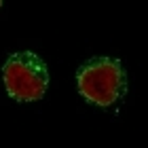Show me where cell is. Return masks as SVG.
<instances>
[{
  "mask_svg": "<svg viewBox=\"0 0 148 148\" xmlns=\"http://www.w3.org/2000/svg\"><path fill=\"white\" fill-rule=\"evenodd\" d=\"M0 6H2V0H0Z\"/></svg>",
  "mask_w": 148,
  "mask_h": 148,
  "instance_id": "3",
  "label": "cell"
},
{
  "mask_svg": "<svg viewBox=\"0 0 148 148\" xmlns=\"http://www.w3.org/2000/svg\"><path fill=\"white\" fill-rule=\"evenodd\" d=\"M78 93L89 104L108 108L127 93V76L119 59L93 57L78 68Z\"/></svg>",
  "mask_w": 148,
  "mask_h": 148,
  "instance_id": "1",
  "label": "cell"
},
{
  "mask_svg": "<svg viewBox=\"0 0 148 148\" xmlns=\"http://www.w3.org/2000/svg\"><path fill=\"white\" fill-rule=\"evenodd\" d=\"M2 80L6 93L15 102H36L47 93L49 70L47 64L32 51L13 53L2 66Z\"/></svg>",
  "mask_w": 148,
  "mask_h": 148,
  "instance_id": "2",
  "label": "cell"
}]
</instances>
